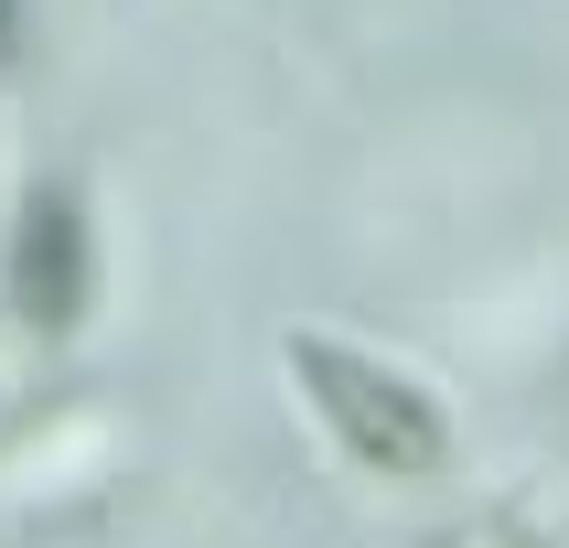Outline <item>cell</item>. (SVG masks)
Here are the masks:
<instances>
[{
	"label": "cell",
	"mask_w": 569,
	"mask_h": 548,
	"mask_svg": "<svg viewBox=\"0 0 569 548\" xmlns=\"http://www.w3.org/2000/svg\"><path fill=\"white\" fill-rule=\"evenodd\" d=\"M290 377L312 387L322 430H333L366 474H441L451 430H441V409H430L409 377H387V366H366V355H345V345H290Z\"/></svg>",
	"instance_id": "cell-1"
},
{
	"label": "cell",
	"mask_w": 569,
	"mask_h": 548,
	"mask_svg": "<svg viewBox=\"0 0 569 548\" xmlns=\"http://www.w3.org/2000/svg\"><path fill=\"white\" fill-rule=\"evenodd\" d=\"M11 312L32 333H64V322L87 312V205L76 193H32L22 226H11Z\"/></svg>",
	"instance_id": "cell-2"
},
{
	"label": "cell",
	"mask_w": 569,
	"mask_h": 548,
	"mask_svg": "<svg viewBox=\"0 0 569 548\" xmlns=\"http://www.w3.org/2000/svg\"><path fill=\"white\" fill-rule=\"evenodd\" d=\"M11 32H22V0H0V54H11Z\"/></svg>",
	"instance_id": "cell-3"
}]
</instances>
